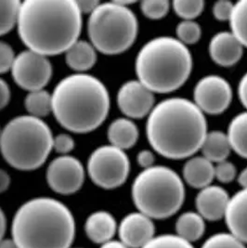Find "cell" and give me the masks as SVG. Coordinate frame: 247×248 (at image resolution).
<instances>
[{"mask_svg": "<svg viewBox=\"0 0 247 248\" xmlns=\"http://www.w3.org/2000/svg\"><path fill=\"white\" fill-rule=\"evenodd\" d=\"M139 135L137 124L133 120L126 117L114 119L107 130L110 144L123 151L134 146L139 140Z\"/></svg>", "mask_w": 247, "mask_h": 248, "instance_id": "20", "label": "cell"}, {"mask_svg": "<svg viewBox=\"0 0 247 248\" xmlns=\"http://www.w3.org/2000/svg\"><path fill=\"white\" fill-rule=\"evenodd\" d=\"M201 151L203 157L213 164H217L228 159L232 147L226 133L219 130H213L207 132L202 142Z\"/></svg>", "mask_w": 247, "mask_h": 248, "instance_id": "22", "label": "cell"}, {"mask_svg": "<svg viewBox=\"0 0 247 248\" xmlns=\"http://www.w3.org/2000/svg\"><path fill=\"white\" fill-rule=\"evenodd\" d=\"M1 130H2V128L0 127V137H1Z\"/></svg>", "mask_w": 247, "mask_h": 248, "instance_id": "46", "label": "cell"}, {"mask_svg": "<svg viewBox=\"0 0 247 248\" xmlns=\"http://www.w3.org/2000/svg\"><path fill=\"white\" fill-rule=\"evenodd\" d=\"M65 62L77 74H85L97 62V50L86 40L78 39L65 51Z\"/></svg>", "mask_w": 247, "mask_h": 248, "instance_id": "21", "label": "cell"}, {"mask_svg": "<svg viewBox=\"0 0 247 248\" xmlns=\"http://www.w3.org/2000/svg\"><path fill=\"white\" fill-rule=\"evenodd\" d=\"M12 79L24 91L44 90L52 78V64L48 58L30 49L17 54L12 64Z\"/></svg>", "mask_w": 247, "mask_h": 248, "instance_id": "10", "label": "cell"}, {"mask_svg": "<svg viewBox=\"0 0 247 248\" xmlns=\"http://www.w3.org/2000/svg\"><path fill=\"white\" fill-rule=\"evenodd\" d=\"M7 231V217L2 208L0 207V242L5 238Z\"/></svg>", "mask_w": 247, "mask_h": 248, "instance_id": "42", "label": "cell"}, {"mask_svg": "<svg viewBox=\"0 0 247 248\" xmlns=\"http://www.w3.org/2000/svg\"><path fill=\"white\" fill-rule=\"evenodd\" d=\"M182 175L191 188L201 190L211 185L215 179V166L203 156H194L185 163Z\"/></svg>", "mask_w": 247, "mask_h": 248, "instance_id": "19", "label": "cell"}, {"mask_svg": "<svg viewBox=\"0 0 247 248\" xmlns=\"http://www.w3.org/2000/svg\"><path fill=\"white\" fill-rule=\"evenodd\" d=\"M78 6L79 11L82 14H91L101 4L98 0H78L76 1Z\"/></svg>", "mask_w": 247, "mask_h": 248, "instance_id": "39", "label": "cell"}, {"mask_svg": "<svg viewBox=\"0 0 247 248\" xmlns=\"http://www.w3.org/2000/svg\"><path fill=\"white\" fill-rule=\"evenodd\" d=\"M170 3L167 0H145L140 3L143 15L151 20H160L168 15Z\"/></svg>", "mask_w": 247, "mask_h": 248, "instance_id": "31", "label": "cell"}, {"mask_svg": "<svg viewBox=\"0 0 247 248\" xmlns=\"http://www.w3.org/2000/svg\"><path fill=\"white\" fill-rule=\"evenodd\" d=\"M91 181L104 190L122 186L130 172V161L124 151L116 147L102 145L90 155L87 166Z\"/></svg>", "mask_w": 247, "mask_h": 248, "instance_id": "9", "label": "cell"}, {"mask_svg": "<svg viewBox=\"0 0 247 248\" xmlns=\"http://www.w3.org/2000/svg\"><path fill=\"white\" fill-rule=\"evenodd\" d=\"M193 100L203 113L216 115L224 113L232 100V90L226 79L209 75L200 79L193 91Z\"/></svg>", "mask_w": 247, "mask_h": 248, "instance_id": "12", "label": "cell"}, {"mask_svg": "<svg viewBox=\"0 0 247 248\" xmlns=\"http://www.w3.org/2000/svg\"><path fill=\"white\" fill-rule=\"evenodd\" d=\"M116 102L119 110L129 119L148 116L154 105V93L138 79L124 82L117 92Z\"/></svg>", "mask_w": 247, "mask_h": 248, "instance_id": "13", "label": "cell"}, {"mask_svg": "<svg viewBox=\"0 0 247 248\" xmlns=\"http://www.w3.org/2000/svg\"><path fill=\"white\" fill-rule=\"evenodd\" d=\"M82 15L74 0H26L21 2L16 27L27 49L56 56L78 40Z\"/></svg>", "mask_w": 247, "mask_h": 248, "instance_id": "1", "label": "cell"}, {"mask_svg": "<svg viewBox=\"0 0 247 248\" xmlns=\"http://www.w3.org/2000/svg\"><path fill=\"white\" fill-rule=\"evenodd\" d=\"M139 23L130 8L115 1L101 3L90 15L88 34L97 51L118 55L131 47L137 39Z\"/></svg>", "mask_w": 247, "mask_h": 248, "instance_id": "8", "label": "cell"}, {"mask_svg": "<svg viewBox=\"0 0 247 248\" xmlns=\"http://www.w3.org/2000/svg\"><path fill=\"white\" fill-rule=\"evenodd\" d=\"M173 10L183 21H193L201 15L204 9L202 0H176L172 3Z\"/></svg>", "mask_w": 247, "mask_h": 248, "instance_id": "28", "label": "cell"}, {"mask_svg": "<svg viewBox=\"0 0 247 248\" xmlns=\"http://www.w3.org/2000/svg\"><path fill=\"white\" fill-rule=\"evenodd\" d=\"M77 232L67 205L50 197H35L17 209L12 238L19 248H71Z\"/></svg>", "mask_w": 247, "mask_h": 248, "instance_id": "4", "label": "cell"}, {"mask_svg": "<svg viewBox=\"0 0 247 248\" xmlns=\"http://www.w3.org/2000/svg\"><path fill=\"white\" fill-rule=\"evenodd\" d=\"M201 248H247V247L232 233L219 232L206 239Z\"/></svg>", "mask_w": 247, "mask_h": 248, "instance_id": "30", "label": "cell"}, {"mask_svg": "<svg viewBox=\"0 0 247 248\" xmlns=\"http://www.w3.org/2000/svg\"><path fill=\"white\" fill-rule=\"evenodd\" d=\"M192 56L187 46L172 36H157L143 46L136 58L138 80L153 93H170L189 79Z\"/></svg>", "mask_w": 247, "mask_h": 248, "instance_id": "5", "label": "cell"}, {"mask_svg": "<svg viewBox=\"0 0 247 248\" xmlns=\"http://www.w3.org/2000/svg\"><path fill=\"white\" fill-rule=\"evenodd\" d=\"M177 39L185 46L197 43L202 36V28L200 24L194 21H182L176 28Z\"/></svg>", "mask_w": 247, "mask_h": 248, "instance_id": "29", "label": "cell"}, {"mask_svg": "<svg viewBox=\"0 0 247 248\" xmlns=\"http://www.w3.org/2000/svg\"><path fill=\"white\" fill-rule=\"evenodd\" d=\"M237 177V169L233 163L225 160L215 166V178L221 183H230Z\"/></svg>", "mask_w": 247, "mask_h": 248, "instance_id": "33", "label": "cell"}, {"mask_svg": "<svg viewBox=\"0 0 247 248\" xmlns=\"http://www.w3.org/2000/svg\"><path fill=\"white\" fill-rule=\"evenodd\" d=\"M142 248H194L192 244L177 234H162L154 237Z\"/></svg>", "mask_w": 247, "mask_h": 248, "instance_id": "32", "label": "cell"}, {"mask_svg": "<svg viewBox=\"0 0 247 248\" xmlns=\"http://www.w3.org/2000/svg\"><path fill=\"white\" fill-rule=\"evenodd\" d=\"M227 136L232 150L241 157L247 159V111L232 118Z\"/></svg>", "mask_w": 247, "mask_h": 248, "instance_id": "24", "label": "cell"}, {"mask_svg": "<svg viewBox=\"0 0 247 248\" xmlns=\"http://www.w3.org/2000/svg\"><path fill=\"white\" fill-rule=\"evenodd\" d=\"M119 240L128 248H142L155 237L154 219L139 211L124 216L117 230Z\"/></svg>", "mask_w": 247, "mask_h": 248, "instance_id": "14", "label": "cell"}, {"mask_svg": "<svg viewBox=\"0 0 247 248\" xmlns=\"http://www.w3.org/2000/svg\"><path fill=\"white\" fill-rule=\"evenodd\" d=\"M15 57L16 54L14 53L12 46L0 40V75L12 70Z\"/></svg>", "mask_w": 247, "mask_h": 248, "instance_id": "35", "label": "cell"}, {"mask_svg": "<svg viewBox=\"0 0 247 248\" xmlns=\"http://www.w3.org/2000/svg\"><path fill=\"white\" fill-rule=\"evenodd\" d=\"M175 229L178 236L192 244L202 238L205 232V222L199 213L189 211L178 217Z\"/></svg>", "mask_w": 247, "mask_h": 248, "instance_id": "23", "label": "cell"}, {"mask_svg": "<svg viewBox=\"0 0 247 248\" xmlns=\"http://www.w3.org/2000/svg\"><path fill=\"white\" fill-rule=\"evenodd\" d=\"M234 3L229 0H220L214 4L213 15L216 20L225 22L230 21Z\"/></svg>", "mask_w": 247, "mask_h": 248, "instance_id": "36", "label": "cell"}, {"mask_svg": "<svg viewBox=\"0 0 247 248\" xmlns=\"http://www.w3.org/2000/svg\"><path fill=\"white\" fill-rule=\"evenodd\" d=\"M238 96L242 104L247 109V73L240 80L238 85Z\"/></svg>", "mask_w": 247, "mask_h": 248, "instance_id": "40", "label": "cell"}, {"mask_svg": "<svg viewBox=\"0 0 247 248\" xmlns=\"http://www.w3.org/2000/svg\"><path fill=\"white\" fill-rule=\"evenodd\" d=\"M238 182L243 187V189H247V167L242 170L238 176Z\"/></svg>", "mask_w": 247, "mask_h": 248, "instance_id": "45", "label": "cell"}, {"mask_svg": "<svg viewBox=\"0 0 247 248\" xmlns=\"http://www.w3.org/2000/svg\"><path fill=\"white\" fill-rule=\"evenodd\" d=\"M21 1H0V36L8 34L17 25Z\"/></svg>", "mask_w": 247, "mask_h": 248, "instance_id": "27", "label": "cell"}, {"mask_svg": "<svg viewBox=\"0 0 247 248\" xmlns=\"http://www.w3.org/2000/svg\"><path fill=\"white\" fill-rule=\"evenodd\" d=\"M85 233L94 244L103 245L113 239L118 225L115 217L105 210L95 211L85 221Z\"/></svg>", "mask_w": 247, "mask_h": 248, "instance_id": "18", "label": "cell"}, {"mask_svg": "<svg viewBox=\"0 0 247 248\" xmlns=\"http://www.w3.org/2000/svg\"><path fill=\"white\" fill-rule=\"evenodd\" d=\"M230 199L231 197L224 188L209 185L201 189L196 196L197 213L201 215L204 220H219L225 217Z\"/></svg>", "mask_w": 247, "mask_h": 248, "instance_id": "15", "label": "cell"}, {"mask_svg": "<svg viewBox=\"0 0 247 248\" xmlns=\"http://www.w3.org/2000/svg\"><path fill=\"white\" fill-rule=\"evenodd\" d=\"M52 113L70 132H92L108 116L110 95L100 79L89 74H73L62 79L51 94Z\"/></svg>", "mask_w": 247, "mask_h": 248, "instance_id": "3", "label": "cell"}, {"mask_svg": "<svg viewBox=\"0 0 247 248\" xmlns=\"http://www.w3.org/2000/svg\"></svg>", "mask_w": 247, "mask_h": 248, "instance_id": "47", "label": "cell"}, {"mask_svg": "<svg viewBox=\"0 0 247 248\" xmlns=\"http://www.w3.org/2000/svg\"><path fill=\"white\" fill-rule=\"evenodd\" d=\"M100 248H128L120 240H111L103 245Z\"/></svg>", "mask_w": 247, "mask_h": 248, "instance_id": "43", "label": "cell"}, {"mask_svg": "<svg viewBox=\"0 0 247 248\" xmlns=\"http://www.w3.org/2000/svg\"><path fill=\"white\" fill-rule=\"evenodd\" d=\"M12 93L9 84L4 80L0 78V111L3 110L11 101Z\"/></svg>", "mask_w": 247, "mask_h": 248, "instance_id": "38", "label": "cell"}, {"mask_svg": "<svg viewBox=\"0 0 247 248\" xmlns=\"http://www.w3.org/2000/svg\"><path fill=\"white\" fill-rule=\"evenodd\" d=\"M244 46L232 32H219L209 42V55L222 67H231L240 62Z\"/></svg>", "mask_w": 247, "mask_h": 248, "instance_id": "16", "label": "cell"}, {"mask_svg": "<svg viewBox=\"0 0 247 248\" xmlns=\"http://www.w3.org/2000/svg\"><path fill=\"white\" fill-rule=\"evenodd\" d=\"M0 248H19L12 238H4L0 242Z\"/></svg>", "mask_w": 247, "mask_h": 248, "instance_id": "44", "label": "cell"}, {"mask_svg": "<svg viewBox=\"0 0 247 248\" xmlns=\"http://www.w3.org/2000/svg\"><path fill=\"white\" fill-rule=\"evenodd\" d=\"M207 134L204 113L185 98H169L148 115L146 135L152 148L164 157H191L202 148Z\"/></svg>", "mask_w": 247, "mask_h": 248, "instance_id": "2", "label": "cell"}, {"mask_svg": "<svg viewBox=\"0 0 247 248\" xmlns=\"http://www.w3.org/2000/svg\"><path fill=\"white\" fill-rule=\"evenodd\" d=\"M24 107L28 115L42 119L52 113L51 94L45 90L28 92L24 99Z\"/></svg>", "mask_w": 247, "mask_h": 248, "instance_id": "25", "label": "cell"}, {"mask_svg": "<svg viewBox=\"0 0 247 248\" xmlns=\"http://www.w3.org/2000/svg\"><path fill=\"white\" fill-rule=\"evenodd\" d=\"M76 146V142L74 138L69 134L61 133L59 135L53 137L52 150L61 155H68L70 152H72Z\"/></svg>", "mask_w": 247, "mask_h": 248, "instance_id": "34", "label": "cell"}, {"mask_svg": "<svg viewBox=\"0 0 247 248\" xmlns=\"http://www.w3.org/2000/svg\"><path fill=\"white\" fill-rule=\"evenodd\" d=\"M85 178L86 171L82 163L69 155L53 159L46 172L48 187L61 195H71L80 191Z\"/></svg>", "mask_w": 247, "mask_h": 248, "instance_id": "11", "label": "cell"}, {"mask_svg": "<svg viewBox=\"0 0 247 248\" xmlns=\"http://www.w3.org/2000/svg\"><path fill=\"white\" fill-rule=\"evenodd\" d=\"M11 176L6 170L0 169V194L7 192L11 186Z\"/></svg>", "mask_w": 247, "mask_h": 248, "instance_id": "41", "label": "cell"}, {"mask_svg": "<svg viewBox=\"0 0 247 248\" xmlns=\"http://www.w3.org/2000/svg\"><path fill=\"white\" fill-rule=\"evenodd\" d=\"M131 195L139 212L152 219H165L181 208L185 200V186L175 170L154 166L136 177Z\"/></svg>", "mask_w": 247, "mask_h": 248, "instance_id": "7", "label": "cell"}, {"mask_svg": "<svg viewBox=\"0 0 247 248\" xmlns=\"http://www.w3.org/2000/svg\"><path fill=\"white\" fill-rule=\"evenodd\" d=\"M229 22L231 32L243 46L247 47V0H240L234 3Z\"/></svg>", "mask_w": 247, "mask_h": 248, "instance_id": "26", "label": "cell"}, {"mask_svg": "<svg viewBox=\"0 0 247 248\" xmlns=\"http://www.w3.org/2000/svg\"><path fill=\"white\" fill-rule=\"evenodd\" d=\"M224 218L230 233L247 245V189H242L231 197Z\"/></svg>", "mask_w": 247, "mask_h": 248, "instance_id": "17", "label": "cell"}, {"mask_svg": "<svg viewBox=\"0 0 247 248\" xmlns=\"http://www.w3.org/2000/svg\"><path fill=\"white\" fill-rule=\"evenodd\" d=\"M53 137L42 119L16 116L1 130L0 153L13 169L33 171L42 167L50 155Z\"/></svg>", "mask_w": 247, "mask_h": 248, "instance_id": "6", "label": "cell"}, {"mask_svg": "<svg viewBox=\"0 0 247 248\" xmlns=\"http://www.w3.org/2000/svg\"><path fill=\"white\" fill-rule=\"evenodd\" d=\"M137 162L140 168L147 170L154 166L155 157L153 152L149 150H142L137 155Z\"/></svg>", "mask_w": 247, "mask_h": 248, "instance_id": "37", "label": "cell"}]
</instances>
